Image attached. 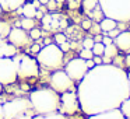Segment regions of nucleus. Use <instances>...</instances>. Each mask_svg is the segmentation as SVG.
<instances>
[{"label": "nucleus", "instance_id": "1", "mask_svg": "<svg viewBox=\"0 0 130 119\" xmlns=\"http://www.w3.org/2000/svg\"><path fill=\"white\" fill-rule=\"evenodd\" d=\"M77 97L80 108L87 115L119 108L130 97L127 73L109 63L94 66L80 81Z\"/></svg>", "mask_w": 130, "mask_h": 119}, {"label": "nucleus", "instance_id": "2", "mask_svg": "<svg viewBox=\"0 0 130 119\" xmlns=\"http://www.w3.org/2000/svg\"><path fill=\"white\" fill-rule=\"evenodd\" d=\"M29 101L37 113L57 112L60 107V95L53 88H37L29 93Z\"/></svg>", "mask_w": 130, "mask_h": 119}, {"label": "nucleus", "instance_id": "3", "mask_svg": "<svg viewBox=\"0 0 130 119\" xmlns=\"http://www.w3.org/2000/svg\"><path fill=\"white\" fill-rule=\"evenodd\" d=\"M3 119H32L37 115L29 98H15L3 104Z\"/></svg>", "mask_w": 130, "mask_h": 119}, {"label": "nucleus", "instance_id": "4", "mask_svg": "<svg viewBox=\"0 0 130 119\" xmlns=\"http://www.w3.org/2000/svg\"><path fill=\"white\" fill-rule=\"evenodd\" d=\"M37 60L42 67L49 70H57L63 66L64 52L56 43H48L39 49V52L37 53Z\"/></svg>", "mask_w": 130, "mask_h": 119}, {"label": "nucleus", "instance_id": "5", "mask_svg": "<svg viewBox=\"0 0 130 119\" xmlns=\"http://www.w3.org/2000/svg\"><path fill=\"white\" fill-rule=\"evenodd\" d=\"M105 17L115 21H130V0H98Z\"/></svg>", "mask_w": 130, "mask_h": 119}, {"label": "nucleus", "instance_id": "6", "mask_svg": "<svg viewBox=\"0 0 130 119\" xmlns=\"http://www.w3.org/2000/svg\"><path fill=\"white\" fill-rule=\"evenodd\" d=\"M18 77L17 62L13 57H0V84L9 85L15 83Z\"/></svg>", "mask_w": 130, "mask_h": 119}, {"label": "nucleus", "instance_id": "7", "mask_svg": "<svg viewBox=\"0 0 130 119\" xmlns=\"http://www.w3.org/2000/svg\"><path fill=\"white\" fill-rule=\"evenodd\" d=\"M49 85H51V88H53L59 94L74 90V81L67 76V73L64 70H60V69H57V70H55L52 73Z\"/></svg>", "mask_w": 130, "mask_h": 119}, {"label": "nucleus", "instance_id": "8", "mask_svg": "<svg viewBox=\"0 0 130 119\" xmlns=\"http://www.w3.org/2000/svg\"><path fill=\"white\" fill-rule=\"evenodd\" d=\"M18 67V76L28 79V77H37L39 74V63L35 57L24 55L20 56V59L15 60Z\"/></svg>", "mask_w": 130, "mask_h": 119}, {"label": "nucleus", "instance_id": "9", "mask_svg": "<svg viewBox=\"0 0 130 119\" xmlns=\"http://www.w3.org/2000/svg\"><path fill=\"white\" fill-rule=\"evenodd\" d=\"M64 71L67 73V76L73 80L74 83H80L83 80V77L87 74L88 71V66L85 59L83 57H76V59H71L70 62L66 65Z\"/></svg>", "mask_w": 130, "mask_h": 119}, {"label": "nucleus", "instance_id": "10", "mask_svg": "<svg viewBox=\"0 0 130 119\" xmlns=\"http://www.w3.org/2000/svg\"><path fill=\"white\" fill-rule=\"evenodd\" d=\"M78 109H80V102L76 91L70 90V91H66V93H62L59 112L64 113V115H73Z\"/></svg>", "mask_w": 130, "mask_h": 119}, {"label": "nucleus", "instance_id": "11", "mask_svg": "<svg viewBox=\"0 0 130 119\" xmlns=\"http://www.w3.org/2000/svg\"><path fill=\"white\" fill-rule=\"evenodd\" d=\"M28 38L29 35L27 34L25 29H23L21 27H15L11 28L7 35V41H9L11 45H14L15 48H21V46H25L28 43Z\"/></svg>", "mask_w": 130, "mask_h": 119}, {"label": "nucleus", "instance_id": "12", "mask_svg": "<svg viewBox=\"0 0 130 119\" xmlns=\"http://www.w3.org/2000/svg\"><path fill=\"white\" fill-rule=\"evenodd\" d=\"M42 25L48 31H53L56 28H63V27H66L64 17L59 14H46L42 17Z\"/></svg>", "mask_w": 130, "mask_h": 119}, {"label": "nucleus", "instance_id": "13", "mask_svg": "<svg viewBox=\"0 0 130 119\" xmlns=\"http://www.w3.org/2000/svg\"><path fill=\"white\" fill-rule=\"evenodd\" d=\"M113 43L123 53H130V31L119 32L118 37L113 38Z\"/></svg>", "mask_w": 130, "mask_h": 119}, {"label": "nucleus", "instance_id": "14", "mask_svg": "<svg viewBox=\"0 0 130 119\" xmlns=\"http://www.w3.org/2000/svg\"><path fill=\"white\" fill-rule=\"evenodd\" d=\"M88 119H129V118H126L119 108H113V109H109V111L88 115Z\"/></svg>", "mask_w": 130, "mask_h": 119}, {"label": "nucleus", "instance_id": "15", "mask_svg": "<svg viewBox=\"0 0 130 119\" xmlns=\"http://www.w3.org/2000/svg\"><path fill=\"white\" fill-rule=\"evenodd\" d=\"M15 53H17L15 46L0 38V57H13Z\"/></svg>", "mask_w": 130, "mask_h": 119}, {"label": "nucleus", "instance_id": "16", "mask_svg": "<svg viewBox=\"0 0 130 119\" xmlns=\"http://www.w3.org/2000/svg\"><path fill=\"white\" fill-rule=\"evenodd\" d=\"M24 3H25V0H0V6L4 11H15Z\"/></svg>", "mask_w": 130, "mask_h": 119}, {"label": "nucleus", "instance_id": "17", "mask_svg": "<svg viewBox=\"0 0 130 119\" xmlns=\"http://www.w3.org/2000/svg\"><path fill=\"white\" fill-rule=\"evenodd\" d=\"M119 53V49L116 48L115 43H109V45H105V51L102 55V62L104 63H109L112 59H115Z\"/></svg>", "mask_w": 130, "mask_h": 119}, {"label": "nucleus", "instance_id": "18", "mask_svg": "<svg viewBox=\"0 0 130 119\" xmlns=\"http://www.w3.org/2000/svg\"><path fill=\"white\" fill-rule=\"evenodd\" d=\"M116 27H118V21H115L113 18L104 17L101 21H99V28H101V31L104 32V34H106V32L115 29Z\"/></svg>", "mask_w": 130, "mask_h": 119}, {"label": "nucleus", "instance_id": "19", "mask_svg": "<svg viewBox=\"0 0 130 119\" xmlns=\"http://www.w3.org/2000/svg\"><path fill=\"white\" fill-rule=\"evenodd\" d=\"M18 11L27 18H35V16H37V7L32 3H24L23 6L18 9Z\"/></svg>", "mask_w": 130, "mask_h": 119}, {"label": "nucleus", "instance_id": "20", "mask_svg": "<svg viewBox=\"0 0 130 119\" xmlns=\"http://www.w3.org/2000/svg\"><path fill=\"white\" fill-rule=\"evenodd\" d=\"M32 119H67V116L62 112H52V113H37Z\"/></svg>", "mask_w": 130, "mask_h": 119}, {"label": "nucleus", "instance_id": "21", "mask_svg": "<svg viewBox=\"0 0 130 119\" xmlns=\"http://www.w3.org/2000/svg\"><path fill=\"white\" fill-rule=\"evenodd\" d=\"M99 6L98 0H83V7H84V11L87 14H90L92 10H95Z\"/></svg>", "mask_w": 130, "mask_h": 119}, {"label": "nucleus", "instance_id": "22", "mask_svg": "<svg viewBox=\"0 0 130 119\" xmlns=\"http://www.w3.org/2000/svg\"><path fill=\"white\" fill-rule=\"evenodd\" d=\"M18 25L21 27L23 29H25V31H29V29H32L35 27V20L34 18H21L20 21H18Z\"/></svg>", "mask_w": 130, "mask_h": 119}, {"label": "nucleus", "instance_id": "23", "mask_svg": "<svg viewBox=\"0 0 130 119\" xmlns=\"http://www.w3.org/2000/svg\"><path fill=\"white\" fill-rule=\"evenodd\" d=\"M119 109L123 112V115L126 116V118H130V97L126 98L123 102H122L120 107H119Z\"/></svg>", "mask_w": 130, "mask_h": 119}, {"label": "nucleus", "instance_id": "24", "mask_svg": "<svg viewBox=\"0 0 130 119\" xmlns=\"http://www.w3.org/2000/svg\"><path fill=\"white\" fill-rule=\"evenodd\" d=\"M10 29H11V27H10L9 23L0 21V38H7V35H9Z\"/></svg>", "mask_w": 130, "mask_h": 119}, {"label": "nucleus", "instance_id": "25", "mask_svg": "<svg viewBox=\"0 0 130 119\" xmlns=\"http://www.w3.org/2000/svg\"><path fill=\"white\" fill-rule=\"evenodd\" d=\"M91 51H92V53L95 55V56H102V55H104V51H105V45L102 42H95Z\"/></svg>", "mask_w": 130, "mask_h": 119}, {"label": "nucleus", "instance_id": "26", "mask_svg": "<svg viewBox=\"0 0 130 119\" xmlns=\"http://www.w3.org/2000/svg\"><path fill=\"white\" fill-rule=\"evenodd\" d=\"M55 43H56L57 46L59 45H62V43H64V42H67V38H66V34H62V32H59V34H56L55 35Z\"/></svg>", "mask_w": 130, "mask_h": 119}, {"label": "nucleus", "instance_id": "27", "mask_svg": "<svg viewBox=\"0 0 130 119\" xmlns=\"http://www.w3.org/2000/svg\"><path fill=\"white\" fill-rule=\"evenodd\" d=\"M80 57H83V59H92L94 57V53H92V51L91 49H85V48H83V51L80 52Z\"/></svg>", "mask_w": 130, "mask_h": 119}, {"label": "nucleus", "instance_id": "28", "mask_svg": "<svg viewBox=\"0 0 130 119\" xmlns=\"http://www.w3.org/2000/svg\"><path fill=\"white\" fill-rule=\"evenodd\" d=\"M41 35H42V32H41V29L35 28V27H34L32 29H29V37H31L34 41L39 39V38H41Z\"/></svg>", "mask_w": 130, "mask_h": 119}, {"label": "nucleus", "instance_id": "29", "mask_svg": "<svg viewBox=\"0 0 130 119\" xmlns=\"http://www.w3.org/2000/svg\"><path fill=\"white\" fill-rule=\"evenodd\" d=\"M94 39L92 38H85L84 41H83V48H85V49H92V46H94Z\"/></svg>", "mask_w": 130, "mask_h": 119}, {"label": "nucleus", "instance_id": "30", "mask_svg": "<svg viewBox=\"0 0 130 119\" xmlns=\"http://www.w3.org/2000/svg\"><path fill=\"white\" fill-rule=\"evenodd\" d=\"M81 27H83L84 29H90L91 27H92V21H91V20H84V21L81 23Z\"/></svg>", "mask_w": 130, "mask_h": 119}, {"label": "nucleus", "instance_id": "31", "mask_svg": "<svg viewBox=\"0 0 130 119\" xmlns=\"http://www.w3.org/2000/svg\"><path fill=\"white\" fill-rule=\"evenodd\" d=\"M102 43L104 45H109V43H113V39L110 37H108V35H105V37H102Z\"/></svg>", "mask_w": 130, "mask_h": 119}, {"label": "nucleus", "instance_id": "32", "mask_svg": "<svg viewBox=\"0 0 130 119\" xmlns=\"http://www.w3.org/2000/svg\"><path fill=\"white\" fill-rule=\"evenodd\" d=\"M92 60H94V63H95V65H102V56H95V55H94V57H92Z\"/></svg>", "mask_w": 130, "mask_h": 119}, {"label": "nucleus", "instance_id": "33", "mask_svg": "<svg viewBox=\"0 0 130 119\" xmlns=\"http://www.w3.org/2000/svg\"><path fill=\"white\" fill-rule=\"evenodd\" d=\"M59 48L62 49L63 52H67L69 49H70V45H69V42H64V43H62V45H59Z\"/></svg>", "mask_w": 130, "mask_h": 119}, {"label": "nucleus", "instance_id": "34", "mask_svg": "<svg viewBox=\"0 0 130 119\" xmlns=\"http://www.w3.org/2000/svg\"><path fill=\"white\" fill-rule=\"evenodd\" d=\"M85 62H87V66H88V70H90V69H92L94 66H96L95 63H94V60H92V59H87V60H85Z\"/></svg>", "mask_w": 130, "mask_h": 119}, {"label": "nucleus", "instance_id": "35", "mask_svg": "<svg viewBox=\"0 0 130 119\" xmlns=\"http://www.w3.org/2000/svg\"><path fill=\"white\" fill-rule=\"evenodd\" d=\"M39 46H38V45H32L31 46V53H35V55H37L38 53V52H39Z\"/></svg>", "mask_w": 130, "mask_h": 119}, {"label": "nucleus", "instance_id": "36", "mask_svg": "<svg viewBox=\"0 0 130 119\" xmlns=\"http://www.w3.org/2000/svg\"><path fill=\"white\" fill-rule=\"evenodd\" d=\"M94 39V42H102V35H99V34H96L95 37L92 38Z\"/></svg>", "mask_w": 130, "mask_h": 119}, {"label": "nucleus", "instance_id": "37", "mask_svg": "<svg viewBox=\"0 0 130 119\" xmlns=\"http://www.w3.org/2000/svg\"><path fill=\"white\" fill-rule=\"evenodd\" d=\"M4 118V113H3V104L0 102V119Z\"/></svg>", "mask_w": 130, "mask_h": 119}, {"label": "nucleus", "instance_id": "38", "mask_svg": "<svg viewBox=\"0 0 130 119\" xmlns=\"http://www.w3.org/2000/svg\"><path fill=\"white\" fill-rule=\"evenodd\" d=\"M124 62H126V66H130V53H127L126 59H124Z\"/></svg>", "mask_w": 130, "mask_h": 119}, {"label": "nucleus", "instance_id": "39", "mask_svg": "<svg viewBox=\"0 0 130 119\" xmlns=\"http://www.w3.org/2000/svg\"><path fill=\"white\" fill-rule=\"evenodd\" d=\"M32 4H34V6L37 7V9H38V7L41 6V3H39V0H34V2H32Z\"/></svg>", "mask_w": 130, "mask_h": 119}, {"label": "nucleus", "instance_id": "40", "mask_svg": "<svg viewBox=\"0 0 130 119\" xmlns=\"http://www.w3.org/2000/svg\"><path fill=\"white\" fill-rule=\"evenodd\" d=\"M127 83H129V90H130V71L127 73Z\"/></svg>", "mask_w": 130, "mask_h": 119}, {"label": "nucleus", "instance_id": "41", "mask_svg": "<svg viewBox=\"0 0 130 119\" xmlns=\"http://www.w3.org/2000/svg\"><path fill=\"white\" fill-rule=\"evenodd\" d=\"M48 2H49V0H39V3H41V4H46Z\"/></svg>", "mask_w": 130, "mask_h": 119}, {"label": "nucleus", "instance_id": "42", "mask_svg": "<svg viewBox=\"0 0 130 119\" xmlns=\"http://www.w3.org/2000/svg\"><path fill=\"white\" fill-rule=\"evenodd\" d=\"M66 0H56V3H64Z\"/></svg>", "mask_w": 130, "mask_h": 119}, {"label": "nucleus", "instance_id": "43", "mask_svg": "<svg viewBox=\"0 0 130 119\" xmlns=\"http://www.w3.org/2000/svg\"><path fill=\"white\" fill-rule=\"evenodd\" d=\"M2 13H3V9H2V6H0V16H2Z\"/></svg>", "mask_w": 130, "mask_h": 119}, {"label": "nucleus", "instance_id": "44", "mask_svg": "<svg viewBox=\"0 0 130 119\" xmlns=\"http://www.w3.org/2000/svg\"><path fill=\"white\" fill-rule=\"evenodd\" d=\"M129 119H130V118H129Z\"/></svg>", "mask_w": 130, "mask_h": 119}]
</instances>
